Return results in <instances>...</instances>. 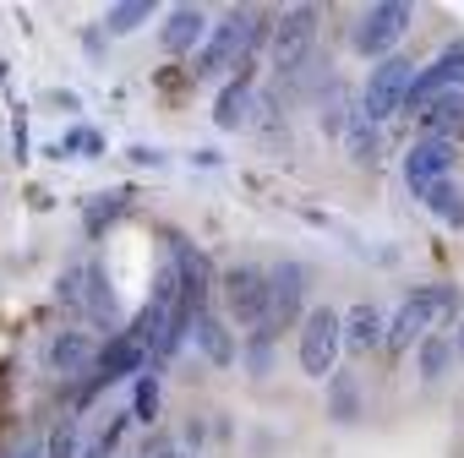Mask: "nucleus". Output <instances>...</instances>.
Segmentation results:
<instances>
[{
  "mask_svg": "<svg viewBox=\"0 0 464 458\" xmlns=\"http://www.w3.org/2000/svg\"><path fill=\"white\" fill-rule=\"evenodd\" d=\"M50 153H55V158H72V153H82V158H99V153H104V137H99V131H88V126H77V131H66V137L50 148Z\"/></svg>",
  "mask_w": 464,
  "mask_h": 458,
  "instance_id": "25",
  "label": "nucleus"
},
{
  "mask_svg": "<svg viewBox=\"0 0 464 458\" xmlns=\"http://www.w3.org/2000/svg\"><path fill=\"white\" fill-rule=\"evenodd\" d=\"M44 458H77V420H72V415H66V420H55Z\"/></svg>",
  "mask_w": 464,
  "mask_h": 458,
  "instance_id": "28",
  "label": "nucleus"
},
{
  "mask_svg": "<svg viewBox=\"0 0 464 458\" xmlns=\"http://www.w3.org/2000/svg\"><path fill=\"white\" fill-rule=\"evenodd\" d=\"M410 23H415V12L404 6V0H377L372 12H361L350 44H355V55H366V61H388V50L410 33Z\"/></svg>",
  "mask_w": 464,
  "mask_h": 458,
  "instance_id": "4",
  "label": "nucleus"
},
{
  "mask_svg": "<svg viewBox=\"0 0 464 458\" xmlns=\"http://www.w3.org/2000/svg\"><path fill=\"white\" fill-rule=\"evenodd\" d=\"M350 120H355V110H350V99H344V93H339L334 104H323V115H317V126H323L328 137H344V131H350Z\"/></svg>",
  "mask_w": 464,
  "mask_h": 458,
  "instance_id": "27",
  "label": "nucleus"
},
{
  "mask_svg": "<svg viewBox=\"0 0 464 458\" xmlns=\"http://www.w3.org/2000/svg\"><path fill=\"white\" fill-rule=\"evenodd\" d=\"M12 458H44V447H23V453H12Z\"/></svg>",
  "mask_w": 464,
  "mask_h": 458,
  "instance_id": "30",
  "label": "nucleus"
},
{
  "mask_svg": "<svg viewBox=\"0 0 464 458\" xmlns=\"http://www.w3.org/2000/svg\"><path fill=\"white\" fill-rule=\"evenodd\" d=\"M224 311L236 328H263L268 322V273L252 268V262H236L224 279Z\"/></svg>",
  "mask_w": 464,
  "mask_h": 458,
  "instance_id": "6",
  "label": "nucleus"
},
{
  "mask_svg": "<svg viewBox=\"0 0 464 458\" xmlns=\"http://www.w3.org/2000/svg\"><path fill=\"white\" fill-rule=\"evenodd\" d=\"M328 415H334L339 425H355V420H361V387H355L350 371H334V377H328Z\"/></svg>",
  "mask_w": 464,
  "mask_h": 458,
  "instance_id": "19",
  "label": "nucleus"
},
{
  "mask_svg": "<svg viewBox=\"0 0 464 458\" xmlns=\"http://www.w3.org/2000/svg\"><path fill=\"white\" fill-rule=\"evenodd\" d=\"M246 371L252 377H268L274 371V328H252V344H246Z\"/></svg>",
  "mask_w": 464,
  "mask_h": 458,
  "instance_id": "26",
  "label": "nucleus"
},
{
  "mask_svg": "<svg viewBox=\"0 0 464 458\" xmlns=\"http://www.w3.org/2000/svg\"><path fill=\"white\" fill-rule=\"evenodd\" d=\"M301 371L312 377V382H328L334 371H339V311L334 306H312L306 317H301Z\"/></svg>",
  "mask_w": 464,
  "mask_h": 458,
  "instance_id": "2",
  "label": "nucleus"
},
{
  "mask_svg": "<svg viewBox=\"0 0 464 458\" xmlns=\"http://www.w3.org/2000/svg\"><path fill=\"white\" fill-rule=\"evenodd\" d=\"M410 77H415V66L404 61V55H388V61H377L372 66V77H366V93H361V120H372V126H382V120H393L399 110H404V93H410Z\"/></svg>",
  "mask_w": 464,
  "mask_h": 458,
  "instance_id": "3",
  "label": "nucleus"
},
{
  "mask_svg": "<svg viewBox=\"0 0 464 458\" xmlns=\"http://www.w3.org/2000/svg\"><path fill=\"white\" fill-rule=\"evenodd\" d=\"M93 339L88 333H55V344H50V366L61 371V377H82L88 366H93Z\"/></svg>",
  "mask_w": 464,
  "mask_h": 458,
  "instance_id": "15",
  "label": "nucleus"
},
{
  "mask_svg": "<svg viewBox=\"0 0 464 458\" xmlns=\"http://www.w3.org/2000/svg\"><path fill=\"white\" fill-rule=\"evenodd\" d=\"M191 339H197V349L213 360V366H236V333H229V322L218 317V311H202L197 322H191Z\"/></svg>",
  "mask_w": 464,
  "mask_h": 458,
  "instance_id": "14",
  "label": "nucleus"
},
{
  "mask_svg": "<svg viewBox=\"0 0 464 458\" xmlns=\"http://www.w3.org/2000/svg\"><path fill=\"white\" fill-rule=\"evenodd\" d=\"M431 72H437V82H442V88H453V93H464V39H453V44H442V55L431 61Z\"/></svg>",
  "mask_w": 464,
  "mask_h": 458,
  "instance_id": "24",
  "label": "nucleus"
},
{
  "mask_svg": "<svg viewBox=\"0 0 464 458\" xmlns=\"http://www.w3.org/2000/svg\"><path fill=\"white\" fill-rule=\"evenodd\" d=\"M453 317H459V290H453V284H420V290H410L404 306L393 311L382 344H388V349H415V344L431 333V322H453Z\"/></svg>",
  "mask_w": 464,
  "mask_h": 458,
  "instance_id": "1",
  "label": "nucleus"
},
{
  "mask_svg": "<svg viewBox=\"0 0 464 458\" xmlns=\"http://www.w3.org/2000/svg\"><path fill=\"white\" fill-rule=\"evenodd\" d=\"M126 415L142 420V425L159 420V371H153V366H142V371L131 377V409H126Z\"/></svg>",
  "mask_w": 464,
  "mask_h": 458,
  "instance_id": "21",
  "label": "nucleus"
},
{
  "mask_svg": "<svg viewBox=\"0 0 464 458\" xmlns=\"http://www.w3.org/2000/svg\"><path fill=\"white\" fill-rule=\"evenodd\" d=\"M274 72H301L306 66V55H312V44H317V6H290L279 23H274Z\"/></svg>",
  "mask_w": 464,
  "mask_h": 458,
  "instance_id": "7",
  "label": "nucleus"
},
{
  "mask_svg": "<svg viewBox=\"0 0 464 458\" xmlns=\"http://www.w3.org/2000/svg\"><path fill=\"white\" fill-rule=\"evenodd\" d=\"M202 39H208V12H202V6H175V12L164 17L159 44H164L169 55H186V50H197Z\"/></svg>",
  "mask_w": 464,
  "mask_h": 458,
  "instance_id": "13",
  "label": "nucleus"
},
{
  "mask_svg": "<svg viewBox=\"0 0 464 458\" xmlns=\"http://www.w3.org/2000/svg\"><path fill=\"white\" fill-rule=\"evenodd\" d=\"M159 458H180V453H159Z\"/></svg>",
  "mask_w": 464,
  "mask_h": 458,
  "instance_id": "33",
  "label": "nucleus"
},
{
  "mask_svg": "<svg viewBox=\"0 0 464 458\" xmlns=\"http://www.w3.org/2000/svg\"><path fill=\"white\" fill-rule=\"evenodd\" d=\"M420 202H426V213H431L437 224H448V229H464V191H459L453 180H437V186H426V191H420Z\"/></svg>",
  "mask_w": 464,
  "mask_h": 458,
  "instance_id": "17",
  "label": "nucleus"
},
{
  "mask_svg": "<svg viewBox=\"0 0 464 458\" xmlns=\"http://www.w3.org/2000/svg\"><path fill=\"white\" fill-rule=\"evenodd\" d=\"M82 458H104V453H93V447H88V453H82Z\"/></svg>",
  "mask_w": 464,
  "mask_h": 458,
  "instance_id": "32",
  "label": "nucleus"
},
{
  "mask_svg": "<svg viewBox=\"0 0 464 458\" xmlns=\"http://www.w3.org/2000/svg\"><path fill=\"white\" fill-rule=\"evenodd\" d=\"M453 164H459V148H453V142L420 137V142L404 153V186H410V196H420L426 186L448 180V175H453Z\"/></svg>",
  "mask_w": 464,
  "mask_h": 458,
  "instance_id": "10",
  "label": "nucleus"
},
{
  "mask_svg": "<svg viewBox=\"0 0 464 458\" xmlns=\"http://www.w3.org/2000/svg\"><path fill=\"white\" fill-rule=\"evenodd\" d=\"M420 115V126H426V137H437V142H453L459 148V137H464V93H453V88H442L426 110H415Z\"/></svg>",
  "mask_w": 464,
  "mask_h": 458,
  "instance_id": "12",
  "label": "nucleus"
},
{
  "mask_svg": "<svg viewBox=\"0 0 464 458\" xmlns=\"http://www.w3.org/2000/svg\"><path fill=\"white\" fill-rule=\"evenodd\" d=\"M148 17H153V6H148V0H121V6H110V12H104V33L126 39V33H137Z\"/></svg>",
  "mask_w": 464,
  "mask_h": 458,
  "instance_id": "23",
  "label": "nucleus"
},
{
  "mask_svg": "<svg viewBox=\"0 0 464 458\" xmlns=\"http://www.w3.org/2000/svg\"><path fill=\"white\" fill-rule=\"evenodd\" d=\"M252 93H257V61L241 55L236 77H229V82L218 88V99H213V126H218V131H241V126L252 120Z\"/></svg>",
  "mask_w": 464,
  "mask_h": 458,
  "instance_id": "9",
  "label": "nucleus"
},
{
  "mask_svg": "<svg viewBox=\"0 0 464 458\" xmlns=\"http://www.w3.org/2000/svg\"><path fill=\"white\" fill-rule=\"evenodd\" d=\"M382 333H388V322H382V311L372 301H355L350 311H339V349H350L355 360L382 349Z\"/></svg>",
  "mask_w": 464,
  "mask_h": 458,
  "instance_id": "11",
  "label": "nucleus"
},
{
  "mask_svg": "<svg viewBox=\"0 0 464 458\" xmlns=\"http://www.w3.org/2000/svg\"><path fill=\"white\" fill-rule=\"evenodd\" d=\"M246 28H252V12H229L218 28H208V39H202V50H197L191 77H197V82H213L218 72H236V66H241V55H246Z\"/></svg>",
  "mask_w": 464,
  "mask_h": 458,
  "instance_id": "5",
  "label": "nucleus"
},
{
  "mask_svg": "<svg viewBox=\"0 0 464 458\" xmlns=\"http://www.w3.org/2000/svg\"><path fill=\"white\" fill-rule=\"evenodd\" d=\"M131 196H137L131 186H115V191H99V196L88 202V213H82V224H88V235H93V241L104 235V224H115V218H121V213L131 207Z\"/></svg>",
  "mask_w": 464,
  "mask_h": 458,
  "instance_id": "18",
  "label": "nucleus"
},
{
  "mask_svg": "<svg viewBox=\"0 0 464 458\" xmlns=\"http://www.w3.org/2000/svg\"><path fill=\"white\" fill-rule=\"evenodd\" d=\"M344 148H350V164H361V169H372L377 164V153H382V131L372 126V120H350V131H344Z\"/></svg>",
  "mask_w": 464,
  "mask_h": 458,
  "instance_id": "20",
  "label": "nucleus"
},
{
  "mask_svg": "<svg viewBox=\"0 0 464 458\" xmlns=\"http://www.w3.org/2000/svg\"><path fill=\"white\" fill-rule=\"evenodd\" d=\"M453 349H459V360H464V322H459V344H453Z\"/></svg>",
  "mask_w": 464,
  "mask_h": 458,
  "instance_id": "31",
  "label": "nucleus"
},
{
  "mask_svg": "<svg viewBox=\"0 0 464 458\" xmlns=\"http://www.w3.org/2000/svg\"><path fill=\"white\" fill-rule=\"evenodd\" d=\"M306 306V268L301 262H279L268 273V328L285 333V328H301V311Z\"/></svg>",
  "mask_w": 464,
  "mask_h": 458,
  "instance_id": "8",
  "label": "nucleus"
},
{
  "mask_svg": "<svg viewBox=\"0 0 464 458\" xmlns=\"http://www.w3.org/2000/svg\"><path fill=\"white\" fill-rule=\"evenodd\" d=\"M415 360H420V377H426V382H442L448 366H453V344H448L442 333H426L420 349H415Z\"/></svg>",
  "mask_w": 464,
  "mask_h": 458,
  "instance_id": "22",
  "label": "nucleus"
},
{
  "mask_svg": "<svg viewBox=\"0 0 464 458\" xmlns=\"http://www.w3.org/2000/svg\"><path fill=\"white\" fill-rule=\"evenodd\" d=\"M82 311L99 322V328H110L115 322V290H110V279H104V268L93 262V268H82Z\"/></svg>",
  "mask_w": 464,
  "mask_h": 458,
  "instance_id": "16",
  "label": "nucleus"
},
{
  "mask_svg": "<svg viewBox=\"0 0 464 458\" xmlns=\"http://www.w3.org/2000/svg\"><path fill=\"white\" fill-rule=\"evenodd\" d=\"M61 301H66L72 311H82V268H72V273H61Z\"/></svg>",
  "mask_w": 464,
  "mask_h": 458,
  "instance_id": "29",
  "label": "nucleus"
}]
</instances>
